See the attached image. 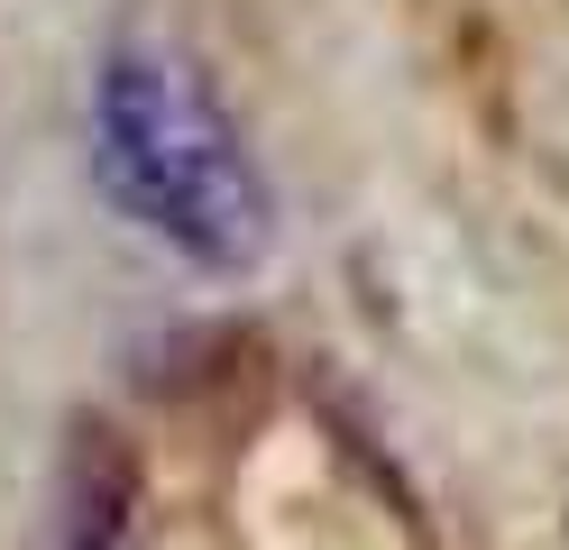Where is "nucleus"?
Wrapping results in <instances>:
<instances>
[{
  "label": "nucleus",
  "instance_id": "1",
  "mask_svg": "<svg viewBox=\"0 0 569 550\" xmlns=\"http://www.w3.org/2000/svg\"><path fill=\"white\" fill-rule=\"evenodd\" d=\"M92 174L148 239L211 276H248L276 239V193L230 101L174 47H111L92 83Z\"/></svg>",
  "mask_w": 569,
  "mask_h": 550
}]
</instances>
